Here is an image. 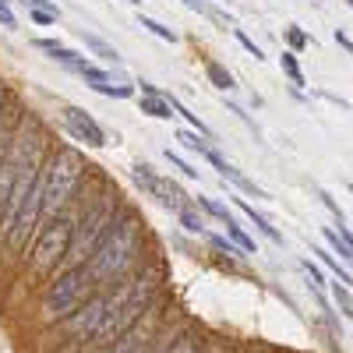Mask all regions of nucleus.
Returning a JSON list of instances; mask_svg holds the SVG:
<instances>
[{
	"instance_id": "obj_19",
	"label": "nucleus",
	"mask_w": 353,
	"mask_h": 353,
	"mask_svg": "<svg viewBox=\"0 0 353 353\" xmlns=\"http://www.w3.org/2000/svg\"><path fill=\"white\" fill-rule=\"evenodd\" d=\"M81 39H85L88 46H92V50H96V53L103 57V61H110V64H121V53H117V50H113L110 43H103L99 36H92V32H85V28H81Z\"/></svg>"
},
{
	"instance_id": "obj_30",
	"label": "nucleus",
	"mask_w": 353,
	"mask_h": 353,
	"mask_svg": "<svg viewBox=\"0 0 353 353\" xmlns=\"http://www.w3.org/2000/svg\"><path fill=\"white\" fill-rule=\"evenodd\" d=\"M166 159H170V163H173L176 170H181L184 176H198V170H194V166H188V163H184L181 156H176V152H170V149H166Z\"/></svg>"
},
{
	"instance_id": "obj_7",
	"label": "nucleus",
	"mask_w": 353,
	"mask_h": 353,
	"mask_svg": "<svg viewBox=\"0 0 353 353\" xmlns=\"http://www.w3.org/2000/svg\"><path fill=\"white\" fill-rule=\"evenodd\" d=\"M103 314H106V297L103 293H92L74 314H68L64 321L53 325V336H61L57 346H88V339L103 325Z\"/></svg>"
},
{
	"instance_id": "obj_28",
	"label": "nucleus",
	"mask_w": 353,
	"mask_h": 353,
	"mask_svg": "<svg viewBox=\"0 0 353 353\" xmlns=\"http://www.w3.org/2000/svg\"><path fill=\"white\" fill-rule=\"evenodd\" d=\"M28 11H46V14H57L61 18V8H57V0H21Z\"/></svg>"
},
{
	"instance_id": "obj_4",
	"label": "nucleus",
	"mask_w": 353,
	"mask_h": 353,
	"mask_svg": "<svg viewBox=\"0 0 353 353\" xmlns=\"http://www.w3.org/2000/svg\"><path fill=\"white\" fill-rule=\"evenodd\" d=\"M117 223V194H103L85 209V216L74 223V237H71V251H68V265L71 269H85V261L96 254V248L106 241V233Z\"/></svg>"
},
{
	"instance_id": "obj_18",
	"label": "nucleus",
	"mask_w": 353,
	"mask_h": 353,
	"mask_svg": "<svg viewBox=\"0 0 353 353\" xmlns=\"http://www.w3.org/2000/svg\"><path fill=\"white\" fill-rule=\"evenodd\" d=\"M163 353H205V346H201V339H198L194 332H184L181 339L166 343V350H163Z\"/></svg>"
},
{
	"instance_id": "obj_5",
	"label": "nucleus",
	"mask_w": 353,
	"mask_h": 353,
	"mask_svg": "<svg viewBox=\"0 0 353 353\" xmlns=\"http://www.w3.org/2000/svg\"><path fill=\"white\" fill-rule=\"evenodd\" d=\"M92 290H96V283L88 279L85 269L61 272L46 286L43 297H39V321H43V325H57V321H64L68 314H74L88 297H92Z\"/></svg>"
},
{
	"instance_id": "obj_17",
	"label": "nucleus",
	"mask_w": 353,
	"mask_h": 353,
	"mask_svg": "<svg viewBox=\"0 0 353 353\" xmlns=\"http://www.w3.org/2000/svg\"><path fill=\"white\" fill-rule=\"evenodd\" d=\"M170 110H173V106H170L163 96H145V99H141V113L156 117V121H170V117H173Z\"/></svg>"
},
{
	"instance_id": "obj_9",
	"label": "nucleus",
	"mask_w": 353,
	"mask_h": 353,
	"mask_svg": "<svg viewBox=\"0 0 353 353\" xmlns=\"http://www.w3.org/2000/svg\"><path fill=\"white\" fill-rule=\"evenodd\" d=\"M131 176H134V184H138L145 194H149L152 201L163 205V209H173V212L184 209V198H188V194L176 188L170 176H159L149 163H134V166H131Z\"/></svg>"
},
{
	"instance_id": "obj_20",
	"label": "nucleus",
	"mask_w": 353,
	"mask_h": 353,
	"mask_svg": "<svg viewBox=\"0 0 353 353\" xmlns=\"http://www.w3.org/2000/svg\"><path fill=\"white\" fill-rule=\"evenodd\" d=\"M223 226H226V233H230V241H233V244H237V248H241L244 254H258V251H254V241H251V237H248V233H244V230L237 226V219H226Z\"/></svg>"
},
{
	"instance_id": "obj_27",
	"label": "nucleus",
	"mask_w": 353,
	"mask_h": 353,
	"mask_svg": "<svg viewBox=\"0 0 353 353\" xmlns=\"http://www.w3.org/2000/svg\"><path fill=\"white\" fill-rule=\"evenodd\" d=\"M332 293H336V304H339V307H343V311H346V318H350V321H353V297H350V290H346V286H339V283H336V286H332Z\"/></svg>"
},
{
	"instance_id": "obj_35",
	"label": "nucleus",
	"mask_w": 353,
	"mask_h": 353,
	"mask_svg": "<svg viewBox=\"0 0 353 353\" xmlns=\"http://www.w3.org/2000/svg\"><path fill=\"white\" fill-rule=\"evenodd\" d=\"M4 159H8V141L0 138V166H4Z\"/></svg>"
},
{
	"instance_id": "obj_41",
	"label": "nucleus",
	"mask_w": 353,
	"mask_h": 353,
	"mask_svg": "<svg viewBox=\"0 0 353 353\" xmlns=\"http://www.w3.org/2000/svg\"><path fill=\"white\" fill-rule=\"evenodd\" d=\"M350 8H353V0H350Z\"/></svg>"
},
{
	"instance_id": "obj_11",
	"label": "nucleus",
	"mask_w": 353,
	"mask_h": 353,
	"mask_svg": "<svg viewBox=\"0 0 353 353\" xmlns=\"http://www.w3.org/2000/svg\"><path fill=\"white\" fill-rule=\"evenodd\" d=\"M198 152H201L205 159H209V163H212V166H216V170L223 173V181H230V184H237V188H241L244 194H254V198H265V191H261V188H258L254 181H248V176H244V173H241L237 166H233V163H226V159H223V156H219L216 149H209V145H201V149H198Z\"/></svg>"
},
{
	"instance_id": "obj_15",
	"label": "nucleus",
	"mask_w": 353,
	"mask_h": 353,
	"mask_svg": "<svg viewBox=\"0 0 353 353\" xmlns=\"http://www.w3.org/2000/svg\"><path fill=\"white\" fill-rule=\"evenodd\" d=\"M233 201H237V209H241V212H244V216L254 223V230H258V233H265V237H269L272 244H283V233H279V230H276L269 219H265L261 212H254V205H248L244 198H233Z\"/></svg>"
},
{
	"instance_id": "obj_37",
	"label": "nucleus",
	"mask_w": 353,
	"mask_h": 353,
	"mask_svg": "<svg viewBox=\"0 0 353 353\" xmlns=\"http://www.w3.org/2000/svg\"><path fill=\"white\" fill-rule=\"evenodd\" d=\"M145 353H163V350H159V346H152V350H145Z\"/></svg>"
},
{
	"instance_id": "obj_32",
	"label": "nucleus",
	"mask_w": 353,
	"mask_h": 353,
	"mask_svg": "<svg viewBox=\"0 0 353 353\" xmlns=\"http://www.w3.org/2000/svg\"><path fill=\"white\" fill-rule=\"evenodd\" d=\"M0 25H4V28H14L18 25L14 14H11V8H8V0H0Z\"/></svg>"
},
{
	"instance_id": "obj_6",
	"label": "nucleus",
	"mask_w": 353,
	"mask_h": 353,
	"mask_svg": "<svg viewBox=\"0 0 353 353\" xmlns=\"http://www.w3.org/2000/svg\"><path fill=\"white\" fill-rule=\"evenodd\" d=\"M71 237H74V223L57 216L36 241V251H32V279H46L50 272H57V265H61L71 251Z\"/></svg>"
},
{
	"instance_id": "obj_42",
	"label": "nucleus",
	"mask_w": 353,
	"mask_h": 353,
	"mask_svg": "<svg viewBox=\"0 0 353 353\" xmlns=\"http://www.w3.org/2000/svg\"><path fill=\"white\" fill-rule=\"evenodd\" d=\"M350 194H353V188H350Z\"/></svg>"
},
{
	"instance_id": "obj_16",
	"label": "nucleus",
	"mask_w": 353,
	"mask_h": 353,
	"mask_svg": "<svg viewBox=\"0 0 353 353\" xmlns=\"http://www.w3.org/2000/svg\"><path fill=\"white\" fill-rule=\"evenodd\" d=\"M301 269L307 272V283H311V290H314L321 311H329V304H325V276H321V269H318V265H311V261H301Z\"/></svg>"
},
{
	"instance_id": "obj_29",
	"label": "nucleus",
	"mask_w": 353,
	"mask_h": 353,
	"mask_svg": "<svg viewBox=\"0 0 353 353\" xmlns=\"http://www.w3.org/2000/svg\"><path fill=\"white\" fill-rule=\"evenodd\" d=\"M233 36H237V43H241V46H244V50H248V53L254 57V61H265V53H261V46H254V39H248V36L241 32V28H237V32H233Z\"/></svg>"
},
{
	"instance_id": "obj_39",
	"label": "nucleus",
	"mask_w": 353,
	"mask_h": 353,
	"mask_svg": "<svg viewBox=\"0 0 353 353\" xmlns=\"http://www.w3.org/2000/svg\"><path fill=\"white\" fill-rule=\"evenodd\" d=\"M131 4H141V0H131Z\"/></svg>"
},
{
	"instance_id": "obj_12",
	"label": "nucleus",
	"mask_w": 353,
	"mask_h": 353,
	"mask_svg": "<svg viewBox=\"0 0 353 353\" xmlns=\"http://www.w3.org/2000/svg\"><path fill=\"white\" fill-rule=\"evenodd\" d=\"M36 46H39L43 53H50L57 64H64L68 71H74V74H81L85 68H92V64H88V57H81V53H74V50L61 46L57 39H36Z\"/></svg>"
},
{
	"instance_id": "obj_25",
	"label": "nucleus",
	"mask_w": 353,
	"mask_h": 353,
	"mask_svg": "<svg viewBox=\"0 0 353 353\" xmlns=\"http://www.w3.org/2000/svg\"><path fill=\"white\" fill-rule=\"evenodd\" d=\"M279 64H283V71H286V78L293 81V85H304V74H301V64H297V57H293V53H283L279 57Z\"/></svg>"
},
{
	"instance_id": "obj_38",
	"label": "nucleus",
	"mask_w": 353,
	"mask_h": 353,
	"mask_svg": "<svg viewBox=\"0 0 353 353\" xmlns=\"http://www.w3.org/2000/svg\"><path fill=\"white\" fill-rule=\"evenodd\" d=\"M0 103H4V88H0Z\"/></svg>"
},
{
	"instance_id": "obj_1",
	"label": "nucleus",
	"mask_w": 353,
	"mask_h": 353,
	"mask_svg": "<svg viewBox=\"0 0 353 353\" xmlns=\"http://www.w3.org/2000/svg\"><path fill=\"white\" fill-rule=\"evenodd\" d=\"M156 286H159L156 276H138V279H124L113 293H103L106 297V314H103V325L96 329V336L88 339V350L106 353L128 329H134L138 321L152 311Z\"/></svg>"
},
{
	"instance_id": "obj_26",
	"label": "nucleus",
	"mask_w": 353,
	"mask_h": 353,
	"mask_svg": "<svg viewBox=\"0 0 353 353\" xmlns=\"http://www.w3.org/2000/svg\"><path fill=\"white\" fill-rule=\"evenodd\" d=\"M176 216H181V226H184V230H191V233H205V219H201L198 212H191L188 205H184V209L176 212Z\"/></svg>"
},
{
	"instance_id": "obj_21",
	"label": "nucleus",
	"mask_w": 353,
	"mask_h": 353,
	"mask_svg": "<svg viewBox=\"0 0 353 353\" xmlns=\"http://www.w3.org/2000/svg\"><path fill=\"white\" fill-rule=\"evenodd\" d=\"M205 74H209V81H212L216 88H223V92H230V88H233V74H230L223 64H216V61L205 64Z\"/></svg>"
},
{
	"instance_id": "obj_40",
	"label": "nucleus",
	"mask_w": 353,
	"mask_h": 353,
	"mask_svg": "<svg viewBox=\"0 0 353 353\" xmlns=\"http://www.w3.org/2000/svg\"><path fill=\"white\" fill-rule=\"evenodd\" d=\"M212 353H223V350H212Z\"/></svg>"
},
{
	"instance_id": "obj_24",
	"label": "nucleus",
	"mask_w": 353,
	"mask_h": 353,
	"mask_svg": "<svg viewBox=\"0 0 353 353\" xmlns=\"http://www.w3.org/2000/svg\"><path fill=\"white\" fill-rule=\"evenodd\" d=\"M325 241H329V244H332V251H336V254H339V258H343V261H350V265H353V248H350V244H346V241H343V237H339V233H336V230H332V226H329V230H325Z\"/></svg>"
},
{
	"instance_id": "obj_10",
	"label": "nucleus",
	"mask_w": 353,
	"mask_h": 353,
	"mask_svg": "<svg viewBox=\"0 0 353 353\" xmlns=\"http://www.w3.org/2000/svg\"><path fill=\"white\" fill-rule=\"evenodd\" d=\"M64 128L71 131V138L92 145V149H103V145H106V131H103L85 110H78V106H68V110H64Z\"/></svg>"
},
{
	"instance_id": "obj_14",
	"label": "nucleus",
	"mask_w": 353,
	"mask_h": 353,
	"mask_svg": "<svg viewBox=\"0 0 353 353\" xmlns=\"http://www.w3.org/2000/svg\"><path fill=\"white\" fill-rule=\"evenodd\" d=\"M14 181H18V163H14V159H4V166H0V226H4V219H8V212H11Z\"/></svg>"
},
{
	"instance_id": "obj_34",
	"label": "nucleus",
	"mask_w": 353,
	"mask_h": 353,
	"mask_svg": "<svg viewBox=\"0 0 353 353\" xmlns=\"http://www.w3.org/2000/svg\"><path fill=\"white\" fill-rule=\"evenodd\" d=\"M336 43H339V46H343L346 53H353V39H350L346 32H339V28H336Z\"/></svg>"
},
{
	"instance_id": "obj_23",
	"label": "nucleus",
	"mask_w": 353,
	"mask_h": 353,
	"mask_svg": "<svg viewBox=\"0 0 353 353\" xmlns=\"http://www.w3.org/2000/svg\"><path fill=\"white\" fill-rule=\"evenodd\" d=\"M138 25L149 28L152 36H159V39H166V43H176V32H173V28H166L163 21H156V18H149V14H138Z\"/></svg>"
},
{
	"instance_id": "obj_2",
	"label": "nucleus",
	"mask_w": 353,
	"mask_h": 353,
	"mask_svg": "<svg viewBox=\"0 0 353 353\" xmlns=\"http://www.w3.org/2000/svg\"><path fill=\"white\" fill-rule=\"evenodd\" d=\"M141 248V223L138 216L124 212L121 219L113 223V230L106 233V241L96 248V254L85 261V272L96 286H110V283H121L124 272L134 265Z\"/></svg>"
},
{
	"instance_id": "obj_31",
	"label": "nucleus",
	"mask_w": 353,
	"mask_h": 353,
	"mask_svg": "<svg viewBox=\"0 0 353 353\" xmlns=\"http://www.w3.org/2000/svg\"><path fill=\"white\" fill-rule=\"evenodd\" d=\"M286 36H290V46H304V43H307V36L301 32V25H290Z\"/></svg>"
},
{
	"instance_id": "obj_33",
	"label": "nucleus",
	"mask_w": 353,
	"mask_h": 353,
	"mask_svg": "<svg viewBox=\"0 0 353 353\" xmlns=\"http://www.w3.org/2000/svg\"><path fill=\"white\" fill-rule=\"evenodd\" d=\"M212 241V248H219V251H226V254H244L241 248H233V244H226V237H209Z\"/></svg>"
},
{
	"instance_id": "obj_36",
	"label": "nucleus",
	"mask_w": 353,
	"mask_h": 353,
	"mask_svg": "<svg viewBox=\"0 0 353 353\" xmlns=\"http://www.w3.org/2000/svg\"><path fill=\"white\" fill-rule=\"evenodd\" d=\"M188 8H194V11H201V0H184Z\"/></svg>"
},
{
	"instance_id": "obj_8",
	"label": "nucleus",
	"mask_w": 353,
	"mask_h": 353,
	"mask_svg": "<svg viewBox=\"0 0 353 353\" xmlns=\"http://www.w3.org/2000/svg\"><path fill=\"white\" fill-rule=\"evenodd\" d=\"M39 216H43V188L36 181L32 191L21 198V205H18L14 216H11V230H8V248L11 251H21L28 244V237H32L36 226H39Z\"/></svg>"
},
{
	"instance_id": "obj_3",
	"label": "nucleus",
	"mask_w": 353,
	"mask_h": 353,
	"mask_svg": "<svg viewBox=\"0 0 353 353\" xmlns=\"http://www.w3.org/2000/svg\"><path fill=\"white\" fill-rule=\"evenodd\" d=\"M85 173V159L74 149H57L46 163V170L39 173V188H43V216H61V209L71 201L78 181Z\"/></svg>"
},
{
	"instance_id": "obj_13",
	"label": "nucleus",
	"mask_w": 353,
	"mask_h": 353,
	"mask_svg": "<svg viewBox=\"0 0 353 353\" xmlns=\"http://www.w3.org/2000/svg\"><path fill=\"white\" fill-rule=\"evenodd\" d=\"M81 78H85V85H92L96 92H103V96H113V99H131L134 96L131 85H113V78L106 71H99V68H85Z\"/></svg>"
},
{
	"instance_id": "obj_22",
	"label": "nucleus",
	"mask_w": 353,
	"mask_h": 353,
	"mask_svg": "<svg viewBox=\"0 0 353 353\" xmlns=\"http://www.w3.org/2000/svg\"><path fill=\"white\" fill-rule=\"evenodd\" d=\"M311 254H321V261H325V265H329V269L336 272V279H339V286H346V290H353V276H350V272L343 269V265H339V261H336V258H332L329 251H321V248H311Z\"/></svg>"
}]
</instances>
